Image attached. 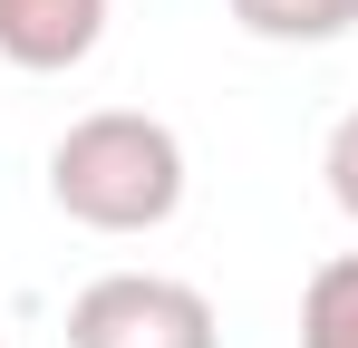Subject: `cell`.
I'll return each instance as SVG.
<instances>
[{
    "label": "cell",
    "mask_w": 358,
    "mask_h": 348,
    "mask_svg": "<svg viewBox=\"0 0 358 348\" xmlns=\"http://www.w3.org/2000/svg\"><path fill=\"white\" fill-rule=\"evenodd\" d=\"M320 174H329V203L358 223V107L329 126V145H320Z\"/></svg>",
    "instance_id": "obj_6"
},
{
    "label": "cell",
    "mask_w": 358,
    "mask_h": 348,
    "mask_svg": "<svg viewBox=\"0 0 358 348\" xmlns=\"http://www.w3.org/2000/svg\"><path fill=\"white\" fill-rule=\"evenodd\" d=\"M68 348H223V319L175 271H107L68 300Z\"/></svg>",
    "instance_id": "obj_2"
},
{
    "label": "cell",
    "mask_w": 358,
    "mask_h": 348,
    "mask_svg": "<svg viewBox=\"0 0 358 348\" xmlns=\"http://www.w3.org/2000/svg\"><path fill=\"white\" fill-rule=\"evenodd\" d=\"M107 39V0H0V58L29 78L87 68Z\"/></svg>",
    "instance_id": "obj_3"
},
{
    "label": "cell",
    "mask_w": 358,
    "mask_h": 348,
    "mask_svg": "<svg viewBox=\"0 0 358 348\" xmlns=\"http://www.w3.org/2000/svg\"><path fill=\"white\" fill-rule=\"evenodd\" d=\"M223 10H233V29L271 39V49H329L358 29V0H223Z\"/></svg>",
    "instance_id": "obj_4"
},
{
    "label": "cell",
    "mask_w": 358,
    "mask_h": 348,
    "mask_svg": "<svg viewBox=\"0 0 358 348\" xmlns=\"http://www.w3.org/2000/svg\"><path fill=\"white\" fill-rule=\"evenodd\" d=\"M300 348H358V252H329L300 281Z\"/></svg>",
    "instance_id": "obj_5"
},
{
    "label": "cell",
    "mask_w": 358,
    "mask_h": 348,
    "mask_svg": "<svg viewBox=\"0 0 358 348\" xmlns=\"http://www.w3.org/2000/svg\"><path fill=\"white\" fill-rule=\"evenodd\" d=\"M49 203L78 232H165L184 213V136L145 107H97L49 145Z\"/></svg>",
    "instance_id": "obj_1"
}]
</instances>
